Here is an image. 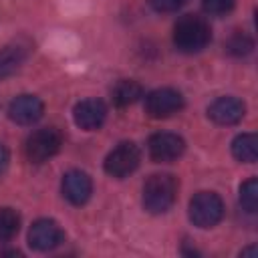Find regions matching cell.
Here are the masks:
<instances>
[{
    "label": "cell",
    "instance_id": "obj_21",
    "mask_svg": "<svg viewBox=\"0 0 258 258\" xmlns=\"http://www.w3.org/2000/svg\"><path fill=\"white\" fill-rule=\"evenodd\" d=\"M8 161H10V155H8V149L4 145H0V173L8 167Z\"/></svg>",
    "mask_w": 258,
    "mask_h": 258
},
{
    "label": "cell",
    "instance_id": "obj_10",
    "mask_svg": "<svg viewBox=\"0 0 258 258\" xmlns=\"http://www.w3.org/2000/svg\"><path fill=\"white\" fill-rule=\"evenodd\" d=\"M44 113V105L34 95H18L8 105V117L18 125H32Z\"/></svg>",
    "mask_w": 258,
    "mask_h": 258
},
{
    "label": "cell",
    "instance_id": "obj_6",
    "mask_svg": "<svg viewBox=\"0 0 258 258\" xmlns=\"http://www.w3.org/2000/svg\"><path fill=\"white\" fill-rule=\"evenodd\" d=\"M183 107V97L179 91L171 89V87H163V89H155L145 97V111L149 113V117L153 119H165L175 115L179 109Z\"/></svg>",
    "mask_w": 258,
    "mask_h": 258
},
{
    "label": "cell",
    "instance_id": "obj_9",
    "mask_svg": "<svg viewBox=\"0 0 258 258\" xmlns=\"http://www.w3.org/2000/svg\"><path fill=\"white\" fill-rule=\"evenodd\" d=\"M60 189H62V196L67 198V202H71L73 206H83L89 202V198L93 194V181H91L89 173H85L81 169H71L62 175Z\"/></svg>",
    "mask_w": 258,
    "mask_h": 258
},
{
    "label": "cell",
    "instance_id": "obj_19",
    "mask_svg": "<svg viewBox=\"0 0 258 258\" xmlns=\"http://www.w3.org/2000/svg\"><path fill=\"white\" fill-rule=\"evenodd\" d=\"M236 0H202L204 12L210 16H224L228 12H232Z\"/></svg>",
    "mask_w": 258,
    "mask_h": 258
},
{
    "label": "cell",
    "instance_id": "obj_8",
    "mask_svg": "<svg viewBox=\"0 0 258 258\" xmlns=\"http://www.w3.org/2000/svg\"><path fill=\"white\" fill-rule=\"evenodd\" d=\"M62 242H64V232L54 220L40 218L28 230V244L32 250L48 252V250L60 246Z\"/></svg>",
    "mask_w": 258,
    "mask_h": 258
},
{
    "label": "cell",
    "instance_id": "obj_13",
    "mask_svg": "<svg viewBox=\"0 0 258 258\" xmlns=\"http://www.w3.org/2000/svg\"><path fill=\"white\" fill-rule=\"evenodd\" d=\"M232 155L238 161L254 163L258 157V137L254 133H240L232 141Z\"/></svg>",
    "mask_w": 258,
    "mask_h": 258
},
{
    "label": "cell",
    "instance_id": "obj_5",
    "mask_svg": "<svg viewBox=\"0 0 258 258\" xmlns=\"http://www.w3.org/2000/svg\"><path fill=\"white\" fill-rule=\"evenodd\" d=\"M139 161H141L139 147L131 141H123L115 149H111L109 155L105 157V171L111 177L123 179L139 167Z\"/></svg>",
    "mask_w": 258,
    "mask_h": 258
},
{
    "label": "cell",
    "instance_id": "obj_2",
    "mask_svg": "<svg viewBox=\"0 0 258 258\" xmlns=\"http://www.w3.org/2000/svg\"><path fill=\"white\" fill-rule=\"evenodd\" d=\"M177 187L171 173H153L143 185V208L149 214H165L177 200Z\"/></svg>",
    "mask_w": 258,
    "mask_h": 258
},
{
    "label": "cell",
    "instance_id": "obj_11",
    "mask_svg": "<svg viewBox=\"0 0 258 258\" xmlns=\"http://www.w3.org/2000/svg\"><path fill=\"white\" fill-rule=\"evenodd\" d=\"M107 117V107L99 99H83L75 105L73 109V119L77 127L85 131H95L105 123Z\"/></svg>",
    "mask_w": 258,
    "mask_h": 258
},
{
    "label": "cell",
    "instance_id": "obj_7",
    "mask_svg": "<svg viewBox=\"0 0 258 258\" xmlns=\"http://www.w3.org/2000/svg\"><path fill=\"white\" fill-rule=\"evenodd\" d=\"M183 149H185V141L179 135L167 133V131L153 133L147 141L149 157L155 163H171L183 153Z\"/></svg>",
    "mask_w": 258,
    "mask_h": 258
},
{
    "label": "cell",
    "instance_id": "obj_16",
    "mask_svg": "<svg viewBox=\"0 0 258 258\" xmlns=\"http://www.w3.org/2000/svg\"><path fill=\"white\" fill-rule=\"evenodd\" d=\"M20 228V216L12 208H0V242H8Z\"/></svg>",
    "mask_w": 258,
    "mask_h": 258
},
{
    "label": "cell",
    "instance_id": "obj_17",
    "mask_svg": "<svg viewBox=\"0 0 258 258\" xmlns=\"http://www.w3.org/2000/svg\"><path fill=\"white\" fill-rule=\"evenodd\" d=\"M240 204L248 214L258 210V179L250 177L240 185Z\"/></svg>",
    "mask_w": 258,
    "mask_h": 258
},
{
    "label": "cell",
    "instance_id": "obj_20",
    "mask_svg": "<svg viewBox=\"0 0 258 258\" xmlns=\"http://www.w3.org/2000/svg\"><path fill=\"white\" fill-rule=\"evenodd\" d=\"M187 0H149V6L155 10V12H161V14H169V12H177Z\"/></svg>",
    "mask_w": 258,
    "mask_h": 258
},
{
    "label": "cell",
    "instance_id": "obj_12",
    "mask_svg": "<svg viewBox=\"0 0 258 258\" xmlns=\"http://www.w3.org/2000/svg\"><path fill=\"white\" fill-rule=\"evenodd\" d=\"M246 105L236 97H220L208 107V117L216 125H236L242 121Z\"/></svg>",
    "mask_w": 258,
    "mask_h": 258
},
{
    "label": "cell",
    "instance_id": "obj_3",
    "mask_svg": "<svg viewBox=\"0 0 258 258\" xmlns=\"http://www.w3.org/2000/svg\"><path fill=\"white\" fill-rule=\"evenodd\" d=\"M224 218V202L214 191H198L189 202V220L194 226L206 230L214 228Z\"/></svg>",
    "mask_w": 258,
    "mask_h": 258
},
{
    "label": "cell",
    "instance_id": "obj_4",
    "mask_svg": "<svg viewBox=\"0 0 258 258\" xmlns=\"http://www.w3.org/2000/svg\"><path fill=\"white\" fill-rule=\"evenodd\" d=\"M60 145H62L60 133L54 127H42V129H36L26 139L24 151H26L28 161L38 165V163L48 161L52 155H56L58 149H60Z\"/></svg>",
    "mask_w": 258,
    "mask_h": 258
},
{
    "label": "cell",
    "instance_id": "obj_18",
    "mask_svg": "<svg viewBox=\"0 0 258 258\" xmlns=\"http://www.w3.org/2000/svg\"><path fill=\"white\" fill-rule=\"evenodd\" d=\"M252 48H254V42H252V38L248 36V34H244V32H234L230 38H228V42H226V50L230 52V54H234V56H246L248 52H252Z\"/></svg>",
    "mask_w": 258,
    "mask_h": 258
},
{
    "label": "cell",
    "instance_id": "obj_22",
    "mask_svg": "<svg viewBox=\"0 0 258 258\" xmlns=\"http://www.w3.org/2000/svg\"><path fill=\"white\" fill-rule=\"evenodd\" d=\"M246 254H250V256H256V248L252 246V248H248V250H242V256H246Z\"/></svg>",
    "mask_w": 258,
    "mask_h": 258
},
{
    "label": "cell",
    "instance_id": "obj_1",
    "mask_svg": "<svg viewBox=\"0 0 258 258\" xmlns=\"http://www.w3.org/2000/svg\"><path fill=\"white\" fill-rule=\"evenodd\" d=\"M210 40H212V28L202 16L185 14L173 26V44L179 52L185 54L200 52L208 46Z\"/></svg>",
    "mask_w": 258,
    "mask_h": 258
},
{
    "label": "cell",
    "instance_id": "obj_14",
    "mask_svg": "<svg viewBox=\"0 0 258 258\" xmlns=\"http://www.w3.org/2000/svg\"><path fill=\"white\" fill-rule=\"evenodd\" d=\"M26 58V48L20 44H12V46H4L0 50V79L10 77L12 73H16L20 69V64Z\"/></svg>",
    "mask_w": 258,
    "mask_h": 258
},
{
    "label": "cell",
    "instance_id": "obj_15",
    "mask_svg": "<svg viewBox=\"0 0 258 258\" xmlns=\"http://www.w3.org/2000/svg\"><path fill=\"white\" fill-rule=\"evenodd\" d=\"M143 97V89L137 81H131V79H123L115 85L113 89V101L117 107H127V105H133L135 101H139Z\"/></svg>",
    "mask_w": 258,
    "mask_h": 258
}]
</instances>
